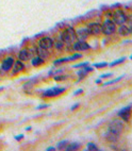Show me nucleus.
<instances>
[{"label":"nucleus","instance_id":"nucleus-1","mask_svg":"<svg viewBox=\"0 0 132 151\" xmlns=\"http://www.w3.org/2000/svg\"><path fill=\"white\" fill-rule=\"evenodd\" d=\"M61 41L64 42L65 44H70L73 43L76 40V32L75 29L73 27H68L61 32Z\"/></svg>","mask_w":132,"mask_h":151},{"label":"nucleus","instance_id":"nucleus-2","mask_svg":"<svg viewBox=\"0 0 132 151\" xmlns=\"http://www.w3.org/2000/svg\"><path fill=\"white\" fill-rule=\"evenodd\" d=\"M116 24L112 19H105L101 24V32L105 35H112L116 32Z\"/></svg>","mask_w":132,"mask_h":151},{"label":"nucleus","instance_id":"nucleus-3","mask_svg":"<svg viewBox=\"0 0 132 151\" xmlns=\"http://www.w3.org/2000/svg\"><path fill=\"white\" fill-rule=\"evenodd\" d=\"M125 127H124V122L119 120V119H113L112 122L109 124L108 130L109 131H112V132L116 133V134L120 135L124 131Z\"/></svg>","mask_w":132,"mask_h":151},{"label":"nucleus","instance_id":"nucleus-4","mask_svg":"<svg viewBox=\"0 0 132 151\" xmlns=\"http://www.w3.org/2000/svg\"><path fill=\"white\" fill-rule=\"evenodd\" d=\"M128 20V16L124 11L121 10H117V11L114 12L113 14V22L116 24H123Z\"/></svg>","mask_w":132,"mask_h":151},{"label":"nucleus","instance_id":"nucleus-5","mask_svg":"<svg viewBox=\"0 0 132 151\" xmlns=\"http://www.w3.org/2000/svg\"><path fill=\"white\" fill-rule=\"evenodd\" d=\"M15 60H14L13 57H8L3 60L2 63H1V70L2 73H8L12 69V66H13Z\"/></svg>","mask_w":132,"mask_h":151},{"label":"nucleus","instance_id":"nucleus-6","mask_svg":"<svg viewBox=\"0 0 132 151\" xmlns=\"http://www.w3.org/2000/svg\"><path fill=\"white\" fill-rule=\"evenodd\" d=\"M53 41H52L51 38L48 37V36H44V37H42L38 41V46L40 47V48L43 49H46V50H49V49H51L52 47H53Z\"/></svg>","mask_w":132,"mask_h":151},{"label":"nucleus","instance_id":"nucleus-7","mask_svg":"<svg viewBox=\"0 0 132 151\" xmlns=\"http://www.w3.org/2000/svg\"><path fill=\"white\" fill-rule=\"evenodd\" d=\"M86 29L91 35H98L99 33H101V24L98 22H89L86 26Z\"/></svg>","mask_w":132,"mask_h":151},{"label":"nucleus","instance_id":"nucleus-8","mask_svg":"<svg viewBox=\"0 0 132 151\" xmlns=\"http://www.w3.org/2000/svg\"><path fill=\"white\" fill-rule=\"evenodd\" d=\"M65 92V88H60V87H52V88L45 91L43 94L44 97H57L59 95Z\"/></svg>","mask_w":132,"mask_h":151},{"label":"nucleus","instance_id":"nucleus-9","mask_svg":"<svg viewBox=\"0 0 132 151\" xmlns=\"http://www.w3.org/2000/svg\"><path fill=\"white\" fill-rule=\"evenodd\" d=\"M118 116L120 117L124 122H129L130 116H131V105H128V106H126V108H124L123 110L119 111Z\"/></svg>","mask_w":132,"mask_h":151},{"label":"nucleus","instance_id":"nucleus-10","mask_svg":"<svg viewBox=\"0 0 132 151\" xmlns=\"http://www.w3.org/2000/svg\"><path fill=\"white\" fill-rule=\"evenodd\" d=\"M32 59V52L31 50H28V49H22L20 50L18 53V60L22 61V62H27L29 60Z\"/></svg>","mask_w":132,"mask_h":151},{"label":"nucleus","instance_id":"nucleus-11","mask_svg":"<svg viewBox=\"0 0 132 151\" xmlns=\"http://www.w3.org/2000/svg\"><path fill=\"white\" fill-rule=\"evenodd\" d=\"M76 32V38H78V41H85L89 37V31L86 28H80L78 30H75Z\"/></svg>","mask_w":132,"mask_h":151},{"label":"nucleus","instance_id":"nucleus-12","mask_svg":"<svg viewBox=\"0 0 132 151\" xmlns=\"http://www.w3.org/2000/svg\"><path fill=\"white\" fill-rule=\"evenodd\" d=\"M89 45L85 41H78L74 44V50L75 51H85L89 50Z\"/></svg>","mask_w":132,"mask_h":151},{"label":"nucleus","instance_id":"nucleus-13","mask_svg":"<svg viewBox=\"0 0 132 151\" xmlns=\"http://www.w3.org/2000/svg\"><path fill=\"white\" fill-rule=\"evenodd\" d=\"M13 70H12V75L13 76H16L18 75L19 73H22V70L25 69V65H24V62L22 61H16V62H14L13 64Z\"/></svg>","mask_w":132,"mask_h":151},{"label":"nucleus","instance_id":"nucleus-14","mask_svg":"<svg viewBox=\"0 0 132 151\" xmlns=\"http://www.w3.org/2000/svg\"><path fill=\"white\" fill-rule=\"evenodd\" d=\"M116 31L118 32V34L120 35V36H128V35L131 34V29H130L128 26H126L125 24H119L118 30H116Z\"/></svg>","mask_w":132,"mask_h":151},{"label":"nucleus","instance_id":"nucleus-15","mask_svg":"<svg viewBox=\"0 0 132 151\" xmlns=\"http://www.w3.org/2000/svg\"><path fill=\"white\" fill-rule=\"evenodd\" d=\"M119 136H120V135L116 134V133L112 132V131H109L108 130V132H107V134H105V139L108 140L109 143H115V142L118 140Z\"/></svg>","mask_w":132,"mask_h":151},{"label":"nucleus","instance_id":"nucleus-16","mask_svg":"<svg viewBox=\"0 0 132 151\" xmlns=\"http://www.w3.org/2000/svg\"><path fill=\"white\" fill-rule=\"evenodd\" d=\"M81 57H82L81 54H74L73 57L63 58V59H60V60H57V61H54V65H59V64H62V63L68 62V61H73V60L79 59V58H81Z\"/></svg>","mask_w":132,"mask_h":151},{"label":"nucleus","instance_id":"nucleus-17","mask_svg":"<svg viewBox=\"0 0 132 151\" xmlns=\"http://www.w3.org/2000/svg\"><path fill=\"white\" fill-rule=\"evenodd\" d=\"M38 57H40L44 60L49 57V53L46 49H43V48H40V49H38Z\"/></svg>","mask_w":132,"mask_h":151},{"label":"nucleus","instance_id":"nucleus-18","mask_svg":"<svg viewBox=\"0 0 132 151\" xmlns=\"http://www.w3.org/2000/svg\"><path fill=\"white\" fill-rule=\"evenodd\" d=\"M31 63H32L33 66H40V65H42L44 63V59H42V58L38 55V57L33 58Z\"/></svg>","mask_w":132,"mask_h":151},{"label":"nucleus","instance_id":"nucleus-19","mask_svg":"<svg viewBox=\"0 0 132 151\" xmlns=\"http://www.w3.org/2000/svg\"><path fill=\"white\" fill-rule=\"evenodd\" d=\"M79 146H80V144L79 143H71L69 144L68 143V145L66 146V148H65V150H76V149L79 148Z\"/></svg>","mask_w":132,"mask_h":151},{"label":"nucleus","instance_id":"nucleus-20","mask_svg":"<svg viewBox=\"0 0 132 151\" xmlns=\"http://www.w3.org/2000/svg\"><path fill=\"white\" fill-rule=\"evenodd\" d=\"M53 46H56V48L58 49V50H62V49H64V46H65V43L62 41H59L57 42L56 44H53Z\"/></svg>","mask_w":132,"mask_h":151},{"label":"nucleus","instance_id":"nucleus-21","mask_svg":"<svg viewBox=\"0 0 132 151\" xmlns=\"http://www.w3.org/2000/svg\"><path fill=\"white\" fill-rule=\"evenodd\" d=\"M68 145V140H63V142H60L59 144H58V149H60V150H63V149L66 148V146Z\"/></svg>","mask_w":132,"mask_h":151},{"label":"nucleus","instance_id":"nucleus-22","mask_svg":"<svg viewBox=\"0 0 132 151\" xmlns=\"http://www.w3.org/2000/svg\"><path fill=\"white\" fill-rule=\"evenodd\" d=\"M87 150H91V151H97L98 150V147L95 145L94 143H89L87 144Z\"/></svg>","mask_w":132,"mask_h":151},{"label":"nucleus","instance_id":"nucleus-23","mask_svg":"<svg viewBox=\"0 0 132 151\" xmlns=\"http://www.w3.org/2000/svg\"><path fill=\"white\" fill-rule=\"evenodd\" d=\"M121 78H123V77H119V78H117V79H114V80H111V81H109V82H105V83H103V86H107V85H110V84H113V83L120 81Z\"/></svg>","mask_w":132,"mask_h":151},{"label":"nucleus","instance_id":"nucleus-24","mask_svg":"<svg viewBox=\"0 0 132 151\" xmlns=\"http://www.w3.org/2000/svg\"><path fill=\"white\" fill-rule=\"evenodd\" d=\"M125 61H126V59L125 58H123V59H119V60H117V61H115V62H113V63H111V66H115V65H117V64H120V63H124Z\"/></svg>","mask_w":132,"mask_h":151},{"label":"nucleus","instance_id":"nucleus-25","mask_svg":"<svg viewBox=\"0 0 132 151\" xmlns=\"http://www.w3.org/2000/svg\"><path fill=\"white\" fill-rule=\"evenodd\" d=\"M94 66H95V67H97V68L107 67V66H108V63H96Z\"/></svg>","mask_w":132,"mask_h":151},{"label":"nucleus","instance_id":"nucleus-26","mask_svg":"<svg viewBox=\"0 0 132 151\" xmlns=\"http://www.w3.org/2000/svg\"><path fill=\"white\" fill-rule=\"evenodd\" d=\"M65 79H66V77H63V76H56V77H54V80H56V81H63Z\"/></svg>","mask_w":132,"mask_h":151},{"label":"nucleus","instance_id":"nucleus-27","mask_svg":"<svg viewBox=\"0 0 132 151\" xmlns=\"http://www.w3.org/2000/svg\"><path fill=\"white\" fill-rule=\"evenodd\" d=\"M87 63H80V64H77L74 66V68H78V67H83V66H86Z\"/></svg>","mask_w":132,"mask_h":151},{"label":"nucleus","instance_id":"nucleus-28","mask_svg":"<svg viewBox=\"0 0 132 151\" xmlns=\"http://www.w3.org/2000/svg\"><path fill=\"white\" fill-rule=\"evenodd\" d=\"M113 75V73H105V75H102V76H100V78L101 79H105V78H108V77H111V76Z\"/></svg>","mask_w":132,"mask_h":151},{"label":"nucleus","instance_id":"nucleus-29","mask_svg":"<svg viewBox=\"0 0 132 151\" xmlns=\"http://www.w3.org/2000/svg\"><path fill=\"white\" fill-rule=\"evenodd\" d=\"M49 105L48 104H45V105H40V106H38L36 108V110H40V109H45V108H48Z\"/></svg>","mask_w":132,"mask_h":151},{"label":"nucleus","instance_id":"nucleus-30","mask_svg":"<svg viewBox=\"0 0 132 151\" xmlns=\"http://www.w3.org/2000/svg\"><path fill=\"white\" fill-rule=\"evenodd\" d=\"M82 93H83V89H78V91H76V92L74 93V95H76V96H77L78 94H82Z\"/></svg>","mask_w":132,"mask_h":151},{"label":"nucleus","instance_id":"nucleus-31","mask_svg":"<svg viewBox=\"0 0 132 151\" xmlns=\"http://www.w3.org/2000/svg\"><path fill=\"white\" fill-rule=\"evenodd\" d=\"M22 137H24V135H22H22H18V136H16V139L19 140V139H22Z\"/></svg>","mask_w":132,"mask_h":151},{"label":"nucleus","instance_id":"nucleus-32","mask_svg":"<svg viewBox=\"0 0 132 151\" xmlns=\"http://www.w3.org/2000/svg\"><path fill=\"white\" fill-rule=\"evenodd\" d=\"M46 150H48V151H50V150H56V148H54V147H49V148H47Z\"/></svg>","mask_w":132,"mask_h":151},{"label":"nucleus","instance_id":"nucleus-33","mask_svg":"<svg viewBox=\"0 0 132 151\" xmlns=\"http://www.w3.org/2000/svg\"><path fill=\"white\" fill-rule=\"evenodd\" d=\"M78 106H79V104H76L75 106H73V108H71V110L74 111V110H75V109H77V108H78Z\"/></svg>","mask_w":132,"mask_h":151},{"label":"nucleus","instance_id":"nucleus-34","mask_svg":"<svg viewBox=\"0 0 132 151\" xmlns=\"http://www.w3.org/2000/svg\"><path fill=\"white\" fill-rule=\"evenodd\" d=\"M2 89H3V87H0V91H2Z\"/></svg>","mask_w":132,"mask_h":151}]
</instances>
